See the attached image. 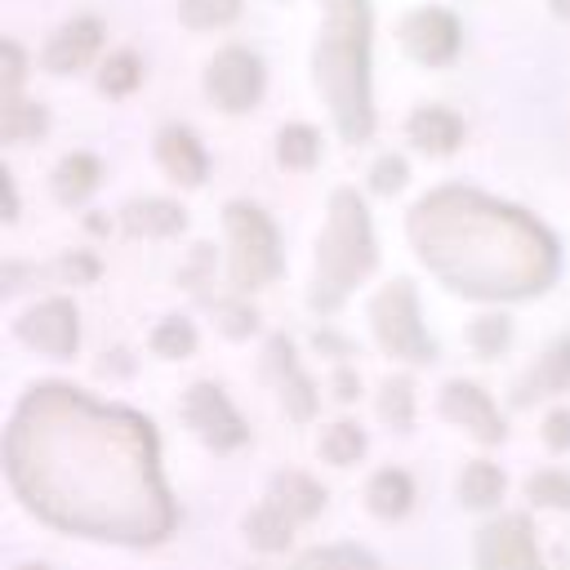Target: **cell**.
I'll return each instance as SVG.
<instances>
[{
	"label": "cell",
	"instance_id": "6da1fadb",
	"mask_svg": "<svg viewBox=\"0 0 570 570\" xmlns=\"http://www.w3.org/2000/svg\"><path fill=\"white\" fill-rule=\"evenodd\" d=\"M405 236L419 263L476 303L534 298L557 281V240L525 209L476 187H436L410 205Z\"/></svg>",
	"mask_w": 570,
	"mask_h": 570
},
{
	"label": "cell",
	"instance_id": "7a4b0ae2",
	"mask_svg": "<svg viewBox=\"0 0 570 570\" xmlns=\"http://www.w3.org/2000/svg\"><path fill=\"white\" fill-rule=\"evenodd\" d=\"M325 18L312 49V80L325 98L338 138L365 142L374 134L370 98V0H321Z\"/></svg>",
	"mask_w": 570,
	"mask_h": 570
},
{
	"label": "cell",
	"instance_id": "3957f363",
	"mask_svg": "<svg viewBox=\"0 0 570 570\" xmlns=\"http://www.w3.org/2000/svg\"><path fill=\"white\" fill-rule=\"evenodd\" d=\"M374 267H379V240H374L370 209L356 196V187H334L330 209H325V227L316 236L307 307L316 316H334L352 298V289L374 276Z\"/></svg>",
	"mask_w": 570,
	"mask_h": 570
},
{
	"label": "cell",
	"instance_id": "277c9868",
	"mask_svg": "<svg viewBox=\"0 0 570 570\" xmlns=\"http://www.w3.org/2000/svg\"><path fill=\"white\" fill-rule=\"evenodd\" d=\"M223 232H227V281L232 294H254L281 281L285 254H281V232L267 218L263 205L254 200H227L223 205Z\"/></svg>",
	"mask_w": 570,
	"mask_h": 570
},
{
	"label": "cell",
	"instance_id": "5b68a950",
	"mask_svg": "<svg viewBox=\"0 0 570 570\" xmlns=\"http://www.w3.org/2000/svg\"><path fill=\"white\" fill-rule=\"evenodd\" d=\"M365 321H370V334H374L383 356H392L401 365H432L436 361V338L423 325L419 294H414L410 276L383 281L365 303Z\"/></svg>",
	"mask_w": 570,
	"mask_h": 570
},
{
	"label": "cell",
	"instance_id": "8992f818",
	"mask_svg": "<svg viewBox=\"0 0 570 570\" xmlns=\"http://www.w3.org/2000/svg\"><path fill=\"white\" fill-rule=\"evenodd\" d=\"M178 414H183V428L214 454H236L249 445V423L245 414L236 410V401L227 396L223 383L214 379H196L183 401H178Z\"/></svg>",
	"mask_w": 570,
	"mask_h": 570
},
{
	"label": "cell",
	"instance_id": "52a82bcc",
	"mask_svg": "<svg viewBox=\"0 0 570 570\" xmlns=\"http://www.w3.org/2000/svg\"><path fill=\"white\" fill-rule=\"evenodd\" d=\"M258 374L263 383L276 392L281 410L289 423H312L316 410H321V387L316 379L298 365V352H294V338L289 334H267L263 338V356H258Z\"/></svg>",
	"mask_w": 570,
	"mask_h": 570
},
{
	"label": "cell",
	"instance_id": "ba28073f",
	"mask_svg": "<svg viewBox=\"0 0 570 570\" xmlns=\"http://www.w3.org/2000/svg\"><path fill=\"white\" fill-rule=\"evenodd\" d=\"M472 570H548L525 512L490 517L472 539Z\"/></svg>",
	"mask_w": 570,
	"mask_h": 570
},
{
	"label": "cell",
	"instance_id": "9c48e42d",
	"mask_svg": "<svg viewBox=\"0 0 570 570\" xmlns=\"http://www.w3.org/2000/svg\"><path fill=\"white\" fill-rule=\"evenodd\" d=\"M13 338L49 361H67L80 347V312L67 294H49L36 298L18 321H13Z\"/></svg>",
	"mask_w": 570,
	"mask_h": 570
},
{
	"label": "cell",
	"instance_id": "30bf717a",
	"mask_svg": "<svg viewBox=\"0 0 570 570\" xmlns=\"http://www.w3.org/2000/svg\"><path fill=\"white\" fill-rule=\"evenodd\" d=\"M436 414L450 423V428H459V432H468L476 445H503L508 441V419H503V410L494 405V396L481 387V383H472V379H445L441 383V392H436Z\"/></svg>",
	"mask_w": 570,
	"mask_h": 570
},
{
	"label": "cell",
	"instance_id": "8fae6325",
	"mask_svg": "<svg viewBox=\"0 0 570 570\" xmlns=\"http://www.w3.org/2000/svg\"><path fill=\"white\" fill-rule=\"evenodd\" d=\"M263 85H267L263 62H258L249 49H240V45L218 49V53L209 58V67H205V98H209L218 111H227V116L249 111V107L263 98Z\"/></svg>",
	"mask_w": 570,
	"mask_h": 570
},
{
	"label": "cell",
	"instance_id": "7c38bea8",
	"mask_svg": "<svg viewBox=\"0 0 570 570\" xmlns=\"http://www.w3.org/2000/svg\"><path fill=\"white\" fill-rule=\"evenodd\" d=\"M401 45L414 62L423 67H445L454 53H459V22L450 9H410L405 22H401Z\"/></svg>",
	"mask_w": 570,
	"mask_h": 570
},
{
	"label": "cell",
	"instance_id": "4fadbf2b",
	"mask_svg": "<svg viewBox=\"0 0 570 570\" xmlns=\"http://www.w3.org/2000/svg\"><path fill=\"white\" fill-rule=\"evenodd\" d=\"M566 392H570V334L552 338L530 361V370L512 383V405H534V401H552Z\"/></svg>",
	"mask_w": 570,
	"mask_h": 570
},
{
	"label": "cell",
	"instance_id": "5bb4252c",
	"mask_svg": "<svg viewBox=\"0 0 570 570\" xmlns=\"http://www.w3.org/2000/svg\"><path fill=\"white\" fill-rule=\"evenodd\" d=\"M156 165L178 187H200L209 178V151L200 147V138L187 125H165L156 134Z\"/></svg>",
	"mask_w": 570,
	"mask_h": 570
},
{
	"label": "cell",
	"instance_id": "9a60e30c",
	"mask_svg": "<svg viewBox=\"0 0 570 570\" xmlns=\"http://www.w3.org/2000/svg\"><path fill=\"white\" fill-rule=\"evenodd\" d=\"M98 49H102V22H98V18H71V22H62V27L49 36L40 62H45V71H53V76H71V71L89 67Z\"/></svg>",
	"mask_w": 570,
	"mask_h": 570
},
{
	"label": "cell",
	"instance_id": "2e32d148",
	"mask_svg": "<svg viewBox=\"0 0 570 570\" xmlns=\"http://www.w3.org/2000/svg\"><path fill=\"white\" fill-rule=\"evenodd\" d=\"M325 485L316 481V476H307V472H298V468H281V472H272V481H267V503H276L294 525H307V521H316L321 512H325Z\"/></svg>",
	"mask_w": 570,
	"mask_h": 570
},
{
	"label": "cell",
	"instance_id": "e0dca14e",
	"mask_svg": "<svg viewBox=\"0 0 570 570\" xmlns=\"http://www.w3.org/2000/svg\"><path fill=\"white\" fill-rule=\"evenodd\" d=\"M120 227H125V236L165 240V236H178L187 227V209L178 200H165V196H138V200L120 205Z\"/></svg>",
	"mask_w": 570,
	"mask_h": 570
},
{
	"label": "cell",
	"instance_id": "ac0fdd59",
	"mask_svg": "<svg viewBox=\"0 0 570 570\" xmlns=\"http://www.w3.org/2000/svg\"><path fill=\"white\" fill-rule=\"evenodd\" d=\"M508 494V472L494 459H468L454 476V499L472 512H494Z\"/></svg>",
	"mask_w": 570,
	"mask_h": 570
},
{
	"label": "cell",
	"instance_id": "d6986e66",
	"mask_svg": "<svg viewBox=\"0 0 570 570\" xmlns=\"http://www.w3.org/2000/svg\"><path fill=\"white\" fill-rule=\"evenodd\" d=\"M414 499H419V490H414V476L405 472V468H379V472H370V481H365V508H370V517H379V521H401V517H410V508H414Z\"/></svg>",
	"mask_w": 570,
	"mask_h": 570
},
{
	"label": "cell",
	"instance_id": "ffe728a7",
	"mask_svg": "<svg viewBox=\"0 0 570 570\" xmlns=\"http://www.w3.org/2000/svg\"><path fill=\"white\" fill-rule=\"evenodd\" d=\"M405 134L423 156H454L463 142V120L450 107H419L405 120Z\"/></svg>",
	"mask_w": 570,
	"mask_h": 570
},
{
	"label": "cell",
	"instance_id": "44dd1931",
	"mask_svg": "<svg viewBox=\"0 0 570 570\" xmlns=\"http://www.w3.org/2000/svg\"><path fill=\"white\" fill-rule=\"evenodd\" d=\"M98 183H102V165H98V156L94 151H67L58 165H53V174H49V191H53V200L58 205H85L94 191H98Z\"/></svg>",
	"mask_w": 570,
	"mask_h": 570
},
{
	"label": "cell",
	"instance_id": "7402d4cb",
	"mask_svg": "<svg viewBox=\"0 0 570 570\" xmlns=\"http://www.w3.org/2000/svg\"><path fill=\"white\" fill-rule=\"evenodd\" d=\"M240 534H245V543L254 548V552H263V557H276V552H285L289 543H294V521L276 508V503H258V508H249L245 517H240Z\"/></svg>",
	"mask_w": 570,
	"mask_h": 570
},
{
	"label": "cell",
	"instance_id": "603a6c76",
	"mask_svg": "<svg viewBox=\"0 0 570 570\" xmlns=\"http://www.w3.org/2000/svg\"><path fill=\"white\" fill-rule=\"evenodd\" d=\"M414 410H419V392H414V374L396 370L379 383L374 392V414L383 428L392 432H414Z\"/></svg>",
	"mask_w": 570,
	"mask_h": 570
},
{
	"label": "cell",
	"instance_id": "cb8c5ba5",
	"mask_svg": "<svg viewBox=\"0 0 570 570\" xmlns=\"http://www.w3.org/2000/svg\"><path fill=\"white\" fill-rule=\"evenodd\" d=\"M365 450H370V436L356 419H334V423H321L316 432V454L330 468H352L365 459Z\"/></svg>",
	"mask_w": 570,
	"mask_h": 570
},
{
	"label": "cell",
	"instance_id": "d4e9b609",
	"mask_svg": "<svg viewBox=\"0 0 570 570\" xmlns=\"http://www.w3.org/2000/svg\"><path fill=\"white\" fill-rule=\"evenodd\" d=\"M200 347V330L191 316H160L147 334V352L160 361H187Z\"/></svg>",
	"mask_w": 570,
	"mask_h": 570
},
{
	"label": "cell",
	"instance_id": "484cf974",
	"mask_svg": "<svg viewBox=\"0 0 570 570\" xmlns=\"http://www.w3.org/2000/svg\"><path fill=\"white\" fill-rule=\"evenodd\" d=\"M316 160H321V134H316L312 125L294 120V125H285V129L276 134V165H281V169L307 174Z\"/></svg>",
	"mask_w": 570,
	"mask_h": 570
},
{
	"label": "cell",
	"instance_id": "4316f807",
	"mask_svg": "<svg viewBox=\"0 0 570 570\" xmlns=\"http://www.w3.org/2000/svg\"><path fill=\"white\" fill-rule=\"evenodd\" d=\"M463 338H468L476 361H494L512 347V321H508V312H481V316L468 321Z\"/></svg>",
	"mask_w": 570,
	"mask_h": 570
},
{
	"label": "cell",
	"instance_id": "83f0119b",
	"mask_svg": "<svg viewBox=\"0 0 570 570\" xmlns=\"http://www.w3.org/2000/svg\"><path fill=\"white\" fill-rule=\"evenodd\" d=\"M294 570H383V561L356 543H325V548H307Z\"/></svg>",
	"mask_w": 570,
	"mask_h": 570
},
{
	"label": "cell",
	"instance_id": "f1b7e54d",
	"mask_svg": "<svg viewBox=\"0 0 570 570\" xmlns=\"http://www.w3.org/2000/svg\"><path fill=\"white\" fill-rule=\"evenodd\" d=\"M49 134V111L40 102H0V138L4 142H36Z\"/></svg>",
	"mask_w": 570,
	"mask_h": 570
},
{
	"label": "cell",
	"instance_id": "f546056e",
	"mask_svg": "<svg viewBox=\"0 0 570 570\" xmlns=\"http://www.w3.org/2000/svg\"><path fill=\"white\" fill-rule=\"evenodd\" d=\"M214 330L232 343H245L258 334V307L249 303V294H227V298H214Z\"/></svg>",
	"mask_w": 570,
	"mask_h": 570
},
{
	"label": "cell",
	"instance_id": "4dcf8cb0",
	"mask_svg": "<svg viewBox=\"0 0 570 570\" xmlns=\"http://www.w3.org/2000/svg\"><path fill=\"white\" fill-rule=\"evenodd\" d=\"M525 499L548 512H570V472L566 468H534L525 476Z\"/></svg>",
	"mask_w": 570,
	"mask_h": 570
},
{
	"label": "cell",
	"instance_id": "1f68e13d",
	"mask_svg": "<svg viewBox=\"0 0 570 570\" xmlns=\"http://www.w3.org/2000/svg\"><path fill=\"white\" fill-rule=\"evenodd\" d=\"M40 276L45 281H53V285H94L98 276H102V263H98V254H89V249H67V254H58L53 263H45L40 267Z\"/></svg>",
	"mask_w": 570,
	"mask_h": 570
},
{
	"label": "cell",
	"instance_id": "d6a6232c",
	"mask_svg": "<svg viewBox=\"0 0 570 570\" xmlns=\"http://www.w3.org/2000/svg\"><path fill=\"white\" fill-rule=\"evenodd\" d=\"M138 80H142V62H138V53H129V49L107 53V62H102V71H98V89H102L107 98H125V94H134Z\"/></svg>",
	"mask_w": 570,
	"mask_h": 570
},
{
	"label": "cell",
	"instance_id": "836d02e7",
	"mask_svg": "<svg viewBox=\"0 0 570 570\" xmlns=\"http://www.w3.org/2000/svg\"><path fill=\"white\" fill-rule=\"evenodd\" d=\"M178 18L191 31H209V27H227L240 18V0H178Z\"/></svg>",
	"mask_w": 570,
	"mask_h": 570
},
{
	"label": "cell",
	"instance_id": "e575fe53",
	"mask_svg": "<svg viewBox=\"0 0 570 570\" xmlns=\"http://www.w3.org/2000/svg\"><path fill=\"white\" fill-rule=\"evenodd\" d=\"M405 183H410V165H405V156L387 151V156H379V160L370 165V191H374V196H396Z\"/></svg>",
	"mask_w": 570,
	"mask_h": 570
},
{
	"label": "cell",
	"instance_id": "d590c367",
	"mask_svg": "<svg viewBox=\"0 0 570 570\" xmlns=\"http://www.w3.org/2000/svg\"><path fill=\"white\" fill-rule=\"evenodd\" d=\"M539 441L548 454H566L570 450V405H552L539 419Z\"/></svg>",
	"mask_w": 570,
	"mask_h": 570
},
{
	"label": "cell",
	"instance_id": "8d00e7d4",
	"mask_svg": "<svg viewBox=\"0 0 570 570\" xmlns=\"http://www.w3.org/2000/svg\"><path fill=\"white\" fill-rule=\"evenodd\" d=\"M18 89H22V49L13 40H4L0 45V94H4V102L22 98Z\"/></svg>",
	"mask_w": 570,
	"mask_h": 570
},
{
	"label": "cell",
	"instance_id": "74e56055",
	"mask_svg": "<svg viewBox=\"0 0 570 570\" xmlns=\"http://www.w3.org/2000/svg\"><path fill=\"white\" fill-rule=\"evenodd\" d=\"M325 392H330L338 405H352V401L361 396V374H356L352 365H343V361H338V365L330 370V379H325Z\"/></svg>",
	"mask_w": 570,
	"mask_h": 570
},
{
	"label": "cell",
	"instance_id": "f35d334b",
	"mask_svg": "<svg viewBox=\"0 0 570 570\" xmlns=\"http://www.w3.org/2000/svg\"><path fill=\"white\" fill-rule=\"evenodd\" d=\"M209 276H214V245H196V249H191V263L178 272V281H183L187 289H200Z\"/></svg>",
	"mask_w": 570,
	"mask_h": 570
},
{
	"label": "cell",
	"instance_id": "ab89813d",
	"mask_svg": "<svg viewBox=\"0 0 570 570\" xmlns=\"http://www.w3.org/2000/svg\"><path fill=\"white\" fill-rule=\"evenodd\" d=\"M312 343H316V352H330V356H352V343H347L343 334H334L330 325H321V330L312 334Z\"/></svg>",
	"mask_w": 570,
	"mask_h": 570
},
{
	"label": "cell",
	"instance_id": "60d3db41",
	"mask_svg": "<svg viewBox=\"0 0 570 570\" xmlns=\"http://www.w3.org/2000/svg\"><path fill=\"white\" fill-rule=\"evenodd\" d=\"M0 183H4V223H13V218H18V191H13V174L4 169V174H0Z\"/></svg>",
	"mask_w": 570,
	"mask_h": 570
},
{
	"label": "cell",
	"instance_id": "b9f144b4",
	"mask_svg": "<svg viewBox=\"0 0 570 570\" xmlns=\"http://www.w3.org/2000/svg\"><path fill=\"white\" fill-rule=\"evenodd\" d=\"M85 227H89V232H111V223H107V218H85Z\"/></svg>",
	"mask_w": 570,
	"mask_h": 570
},
{
	"label": "cell",
	"instance_id": "7bdbcfd3",
	"mask_svg": "<svg viewBox=\"0 0 570 570\" xmlns=\"http://www.w3.org/2000/svg\"><path fill=\"white\" fill-rule=\"evenodd\" d=\"M552 9H557L561 18H570V0H552Z\"/></svg>",
	"mask_w": 570,
	"mask_h": 570
},
{
	"label": "cell",
	"instance_id": "ee69618b",
	"mask_svg": "<svg viewBox=\"0 0 570 570\" xmlns=\"http://www.w3.org/2000/svg\"><path fill=\"white\" fill-rule=\"evenodd\" d=\"M18 570H49L45 561H27V566H18Z\"/></svg>",
	"mask_w": 570,
	"mask_h": 570
}]
</instances>
